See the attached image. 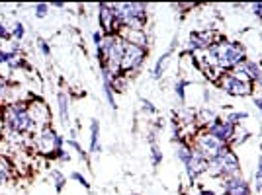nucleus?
Instances as JSON below:
<instances>
[{
	"mask_svg": "<svg viewBox=\"0 0 262 195\" xmlns=\"http://www.w3.org/2000/svg\"><path fill=\"white\" fill-rule=\"evenodd\" d=\"M0 119L2 125L6 127V131H10L14 135H30L37 129V125L33 123L32 115H30V109L26 102H14L4 106L0 111Z\"/></svg>",
	"mask_w": 262,
	"mask_h": 195,
	"instance_id": "nucleus-1",
	"label": "nucleus"
},
{
	"mask_svg": "<svg viewBox=\"0 0 262 195\" xmlns=\"http://www.w3.org/2000/svg\"><path fill=\"white\" fill-rule=\"evenodd\" d=\"M116 16L118 30H143L147 22V6L141 2H125V4H112Z\"/></svg>",
	"mask_w": 262,
	"mask_h": 195,
	"instance_id": "nucleus-2",
	"label": "nucleus"
},
{
	"mask_svg": "<svg viewBox=\"0 0 262 195\" xmlns=\"http://www.w3.org/2000/svg\"><path fill=\"white\" fill-rule=\"evenodd\" d=\"M239 170H241L239 158L227 147H223L211 160H208V172L211 176H219V178H225L227 180V178H233V176H239Z\"/></svg>",
	"mask_w": 262,
	"mask_h": 195,
	"instance_id": "nucleus-3",
	"label": "nucleus"
},
{
	"mask_svg": "<svg viewBox=\"0 0 262 195\" xmlns=\"http://www.w3.org/2000/svg\"><path fill=\"white\" fill-rule=\"evenodd\" d=\"M209 55L219 66H239L245 61V49L239 43H219L209 49Z\"/></svg>",
	"mask_w": 262,
	"mask_h": 195,
	"instance_id": "nucleus-4",
	"label": "nucleus"
},
{
	"mask_svg": "<svg viewBox=\"0 0 262 195\" xmlns=\"http://www.w3.org/2000/svg\"><path fill=\"white\" fill-rule=\"evenodd\" d=\"M145 59H147V49H145V47L125 41L120 72H133V70H137V68L145 63Z\"/></svg>",
	"mask_w": 262,
	"mask_h": 195,
	"instance_id": "nucleus-5",
	"label": "nucleus"
},
{
	"mask_svg": "<svg viewBox=\"0 0 262 195\" xmlns=\"http://www.w3.org/2000/svg\"><path fill=\"white\" fill-rule=\"evenodd\" d=\"M223 147H225L223 142H219L215 137H211L208 131H206V133L198 135L196 147H194V149H196V151L200 152V154H202L206 160H211V158H213V156H215V154H217Z\"/></svg>",
	"mask_w": 262,
	"mask_h": 195,
	"instance_id": "nucleus-6",
	"label": "nucleus"
},
{
	"mask_svg": "<svg viewBox=\"0 0 262 195\" xmlns=\"http://www.w3.org/2000/svg\"><path fill=\"white\" fill-rule=\"evenodd\" d=\"M28 109H30V115H32L33 123L37 125V131L49 125L51 113H49V108L45 106V102H41V100H32V102H28Z\"/></svg>",
	"mask_w": 262,
	"mask_h": 195,
	"instance_id": "nucleus-7",
	"label": "nucleus"
},
{
	"mask_svg": "<svg viewBox=\"0 0 262 195\" xmlns=\"http://www.w3.org/2000/svg\"><path fill=\"white\" fill-rule=\"evenodd\" d=\"M208 133L211 135V137H215L219 142L225 144L227 141L233 139V135H235V125L227 119H215L208 127Z\"/></svg>",
	"mask_w": 262,
	"mask_h": 195,
	"instance_id": "nucleus-8",
	"label": "nucleus"
},
{
	"mask_svg": "<svg viewBox=\"0 0 262 195\" xmlns=\"http://www.w3.org/2000/svg\"><path fill=\"white\" fill-rule=\"evenodd\" d=\"M223 193L225 195H251V187L247 184V180H243L241 176H233L223 182Z\"/></svg>",
	"mask_w": 262,
	"mask_h": 195,
	"instance_id": "nucleus-9",
	"label": "nucleus"
},
{
	"mask_svg": "<svg viewBox=\"0 0 262 195\" xmlns=\"http://www.w3.org/2000/svg\"><path fill=\"white\" fill-rule=\"evenodd\" d=\"M98 20L100 26L106 30L108 33H114V30H118V23H116V16L112 10V4H98Z\"/></svg>",
	"mask_w": 262,
	"mask_h": 195,
	"instance_id": "nucleus-10",
	"label": "nucleus"
},
{
	"mask_svg": "<svg viewBox=\"0 0 262 195\" xmlns=\"http://www.w3.org/2000/svg\"><path fill=\"white\" fill-rule=\"evenodd\" d=\"M55 135H57V131H55L51 125H47V127H41V129L37 131V139H35V144H37V149H39L41 152H53Z\"/></svg>",
	"mask_w": 262,
	"mask_h": 195,
	"instance_id": "nucleus-11",
	"label": "nucleus"
},
{
	"mask_svg": "<svg viewBox=\"0 0 262 195\" xmlns=\"http://www.w3.org/2000/svg\"><path fill=\"white\" fill-rule=\"evenodd\" d=\"M223 88L227 94H233V96H245L249 92V84L241 80V76H227L223 80Z\"/></svg>",
	"mask_w": 262,
	"mask_h": 195,
	"instance_id": "nucleus-12",
	"label": "nucleus"
},
{
	"mask_svg": "<svg viewBox=\"0 0 262 195\" xmlns=\"http://www.w3.org/2000/svg\"><path fill=\"white\" fill-rule=\"evenodd\" d=\"M57 109H59L61 123L69 125L71 123V100H69V94H65V92L57 94Z\"/></svg>",
	"mask_w": 262,
	"mask_h": 195,
	"instance_id": "nucleus-13",
	"label": "nucleus"
},
{
	"mask_svg": "<svg viewBox=\"0 0 262 195\" xmlns=\"http://www.w3.org/2000/svg\"><path fill=\"white\" fill-rule=\"evenodd\" d=\"M237 75H243L251 80H260V66L256 65L254 61H243L237 66Z\"/></svg>",
	"mask_w": 262,
	"mask_h": 195,
	"instance_id": "nucleus-14",
	"label": "nucleus"
},
{
	"mask_svg": "<svg viewBox=\"0 0 262 195\" xmlns=\"http://www.w3.org/2000/svg\"><path fill=\"white\" fill-rule=\"evenodd\" d=\"M192 49H209L211 47V32H196L190 35Z\"/></svg>",
	"mask_w": 262,
	"mask_h": 195,
	"instance_id": "nucleus-15",
	"label": "nucleus"
},
{
	"mask_svg": "<svg viewBox=\"0 0 262 195\" xmlns=\"http://www.w3.org/2000/svg\"><path fill=\"white\" fill-rule=\"evenodd\" d=\"M90 152L92 154L102 152V144H100V123L96 119L90 121Z\"/></svg>",
	"mask_w": 262,
	"mask_h": 195,
	"instance_id": "nucleus-16",
	"label": "nucleus"
},
{
	"mask_svg": "<svg viewBox=\"0 0 262 195\" xmlns=\"http://www.w3.org/2000/svg\"><path fill=\"white\" fill-rule=\"evenodd\" d=\"M192 154H194V149H192L188 142H184V141L176 142V158L184 164V166L192 160Z\"/></svg>",
	"mask_w": 262,
	"mask_h": 195,
	"instance_id": "nucleus-17",
	"label": "nucleus"
},
{
	"mask_svg": "<svg viewBox=\"0 0 262 195\" xmlns=\"http://www.w3.org/2000/svg\"><path fill=\"white\" fill-rule=\"evenodd\" d=\"M10 96H12V86L8 82V78L4 75H0V106H8L10 104Z\"/></svg>",
	"mask_w": 262,
	"mask_h": 195,
	"instance_id": "nucleus-18",
	"label": "nucleus"
},
{
	"mask_svg": "<svg viewBox=\"0 0 262 195\" xmlns=\"http://www.w3.org/2000/svg\"><path fill=\"white\" fill-rule=\"evenodd\" d=\"M49 182H51L55 191L59 193V191H63V187L67 185V176L61 170H51L49 172Z\"/></svg>",
	"mask_w": 262,
	"mask_h": 195,
	"instance_id": "nucleus-19",
	"label": "nucleus"
},
{
	"mask_svg": "<svg viewBox=\"0 0 262 195\" xmlns=\"http://www.w3.org/2000/svg\"><path fill=\"white\" fill-rule=\"evenodd\" d=\"M12 164L4 158V156H0V185L8 184L12 180Z\"/></svg>",
	"mask_w": 262,
	"mask_h": 195,
	"instance_id": "nucleus-20",
	"label": "nucleus"
},
{
	"mask_svg": "<svg viewBox=\"0 0 262 195\" xmlns=\"http://www.w3.org/2000/svg\"><path fill=\"white\" fill-rule=\"evenodd\" d=\"M170 53H172V49H168V51L157 61V65H155V68H153V78H161V76H163V70H164V66H166V63H168Z\"/></svg>",
	"mask_w": 262,
	"mask_h": 195,
	"instance_id": "nucleus-21",
	"label": "nucleus"
},
{
	"mask_svg": "<svg viewBox=\"0 0 262 195\" xmlns=\"http://www.w3.org/2000/svg\"><path fill=\"white\" fill-rule=\"evenodd\" d=\"M49 10H51V4H47V2H39V4L33 6V14H35L37 20L47 18V16H49Z\"/></svg>",
	"mask_w": 262,
	"mask_h": 195,
	"instance_id": "nucleus-22",
	"label": "nucleus"
},
{
	"mask_svg": "<svg viewBox=\"0 0 262 195\" xmlns=\"http://www.w3.org/2000/svg\"><path fill=\"white\" fill-rule=\"evenodd\" d=\"M65 144H69V149H73V151L77 152L78 158H80V160H88V154L84 152V149H82V147L78 144L77 139H71V137H69V139L65 141Z\"/></svg>",
	"mask_w": 262,
	"mask_h": 195,
	"instance_id": "nucleus-23",
	"label": "nucleus"
},
{
	"mask_svg": "<svg viewBox=\"0 0 262 195\" xmlns=\"http://www.w3.org/2000/svg\"><path fill=\"white\" fill-rule=\"evenodd\" d=\"M10 33H12V39H14V41H22L24 35H26V26H24L22 22H16L10 28Z\"/></svg>",
	"mask_w": 262,
	"mask_h": 195,
	"instance_id": "nucleus-24",
	"label": "nucleus"
},
{
	"mask_svg": "<svg viewBox=\"0 0 262 195\" xmlns=\"http://www.w3.org/2000/svg\"><path fill=\"white\" fill-rule=\"evenodd\" d=\"M151 158H153V166H159L163 162V152L159 151V144L155 139H151Z\"/></svg>",
	"mask_w": 262,
	"mask_h": 195,
	"instance_id": "nucleus-25",
	"label": "nucleus"
},
{
	"mask_svg": "<svg viewBox=\"0 0 262 195\" xmlns=\"http://www.w3.org/2000/svg\"><path fill=\"white\" fill-rule=\"evenodd\" d=\"M14 59H18V55L10 53V51H6V49H0V65L2 66H8Z\"/></svg>",
	"mask_w": 262,
	"mask_h": 195,
	"instance_id": "nucleus-26",
	"label": "nucleus"
},
{
	"mask_svg": "<svg viewBox=\"0 0 262 195\" xmlns=\"http://www.w3.org/2000/svg\"><path fill=\"white\" fill-rule=\"evenodd\" d=\"M69 178H71L73 182H78V184L82 185L84 189H90V184H88V180L80 172H71V176H69Z\"/></svg>",
	"mask_w": 262,
	"mask_h": 195,
	"instance_id": "nucleus-27",
	"label": "nucleus"
},
{
	"mask_svg": "<svg viewBox=\"0 0 262 195\" xmlns=\"http://www.w3.org/2000/svg\"><path fill=\"white\" fill-rule=\"evenodd\" d=\"M51 156L57 158V160H61V162H71V158H73V156H71V152H67L65 149H63V151L51 152Z\"/></svg>",
	"mask_w": 262,
	"mask_h": 195,
	"instance_id": "nucleus-28",
	"label": "nucleus"
},
{
	"mask_svg": "<svg viewBox=\"0 0 262 195\" xmlns=\"http://www.w3.org/2000/svg\"><path fill=\"white\" fill-rule=\"evenodd\" d=\"M0 41H12L10 28H8L6 23H2V22H0Z\"/></svg>",
	"mask_w": 262,
	"mask_h": 195,
	"instance_id": "nucleus-29",
	"label": "nucleus"
},
{
	"mask_svg": "<svg viewBox=\"0 0 262 195\" xmlns=\"http://www.w3.org/2000/svg\"><path fill=\"white\" fill-rule=\"evenodd\" d=\"M37 49H39V53L43 55V57H49V55H51V47H49V43L43 41V39L37 41Z\"/></svg>",
	"mask_w": 262,
	"mask_h": 195,
	"instance_id": "nucleus-30",
	"label": "nucleus"
},
{
	"mask_svg": "<svg viewBox=\"0 0 262 195\" xmlns=\"http://www.w3.org/2000/svg\"><path fill=\"white\" fill-rule=\"evenodd\" d=\"M254 180H256V189H260V184H262V158L258 160V166H256V170H254Z\"/></svg>",
	"mask_w": 262,
	"mask_h": 195,
	"instance_id": "nucleus-31",
	"label": "nucleus"
},
{
	"mask_svg": "<svg viewBox=\"0 0 262 195\" xmlns=\"http://www.w3.org/2000/svg\"><path fill=\"white\" fill-rule=\"evenodd\" d=\"M249 115L245 113V111H237V113H231L229 117H227V121H231V123H239L241 119H247Z\"/></svg>",
	"mask_w": 262,
	"mask_h": 195,
	"instance_id": "nucleus-32",
	"label": "nucleus"
},
{
	"mask_svg": "<svg viewBox=\"0 0 262 195\" xmlns=\"http://www.w3.org/2000/svg\"><path fill=\"white\" fill-rule=\"evenodd\" d=\"M188 86V82L186 80H180L178 84H176V96L180 98V102H184V88Z\"/></svg>",
	"mask_w": 262,
	"mask_h": 195,
	"instance_id": "nucleus-33",
	"label": "nucleus"
},
{
	"mask_svg": "<svg viewBox=\"0 0 262 195\" xmlns=\"http://www.w3.org/2000/svg\"><path fill=\"white\" fill-rule=\"evenodd\" d=\"M104 35H106V33H102V32H94V33H92V41H94V45H96V49H98L100 43L104 41Z\"/></svg>",
	"mask_w": 262,
	"mask_h": 195,
	"instance_id": "nucleus-34",
	"label": "nucleus"
},
{
	"mask_svg": "<svg viewBox=\"0 0 262 195\" xmlns=\"http://www.w3.org/2000/svg\"><path fill=\"white\" fill-rule=\"evenodd\" d=\"M141 102H143V108L147 109V111H151V113H155V111H157V109L153 108V104H151L149 100H141Z\"/></svg>",
	"mask_w": 262,
	"mask_h": 195,
	"instance_id": "nucleus-35",
	"label": "nucleus"
},
{
	"mask_svg": "<svg viewBox=\"0 0 262 195\" xmlns=\"http://www.w3.org/2000/svg\"><path fill=\"white\" fill-rule=\"evenodd\" d=\"M252 10H254V14L262 16V4H254V6H252Z\"/></svg>",
	"mask_w": 262,
	"mask_h": 195,
	"instance_id": "nucleus-36",
	"label": "nucleus"
},
{
	"mask_svg": "<svg viewBox=\"0 0 262 195\" xmlns=\"http://www.w3.org/2000/svg\"><path fill=\"white\" fill-rule=\"evenodd\" d=\"M53 8H65V2H53Z\"/></svg>",
	"mask_w": 262,
	"mask_h": 195,
	"instance_id": "nucleus-37",
	"label": "nucleus"
},
{
	"mask_svg": "<svg viewBox=\"0 0 262 195\" xmlns=\"http://www.w3.org/2000/svg\"><path fill=\"white\" fill-rule=\"evenodd\" d=\"M200 195H213V193H211V191H202Z\"/></svg>",
	"mask_w": 262,
	"mask_h": 195,
	"instance_id": "nucleus-38",
	"label": "nucleus"
},
{
	"mask_svg": "<svg viewBox=\"0 0 262 195\" xmlns=\"http://www.w3.org/2000/svg\"><path fill=\"white\" fill-rule=\"evenodd\" d=\"M133 195H137V193H133Z\"/></svg>",
	"mask_w": 262,
	"mask_h": 195,
	"instance_id": "nucleus-39",
	"label": "nucleus"
}]
</instances>
